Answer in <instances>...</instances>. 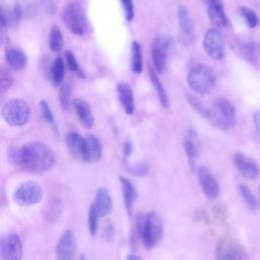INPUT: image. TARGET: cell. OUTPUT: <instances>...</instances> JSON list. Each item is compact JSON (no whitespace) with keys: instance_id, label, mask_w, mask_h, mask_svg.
Listing matches in <instances>:
<instances>
[{"instance_id":"1","label":"cell","mask_w":260,"mask_h":260,"mask_svg":"<svg viewBox=\"0 0 260 260\" xmlns=\"http://www.w3.org/2000/svg\"><path fill=\"white\" fill-rule=\"evenodd\" d=\"M10 164L30 174H42L50 171L56 164L53 149L42 141H29L20 148L12 147L8 152Z\"/></svg>"},{"instance_id":"2","label":"cell","mask_w":260,"mask_h":260,"mask_svg":"<svg viewBox=\"0 0 260 260\" xmlns=\"http://www.w3.org/2000/svg\"><path fill=\"white\" fill-rule=\"evenodd\" d=\"M136 230L143 247L147 250L155 247L164 235V223L154 211L140 212L136 217Z\"/></svg>"},{"instance_id":"3","label":"cell","mask_w":260,"mask_h":260,"mask_svg":"<svg viewBox=\"0 0 260 260\" xmlns=\"http://www.w3.org/2000/svg\"><path fill=\"white\" fill-rule=\"evenodd\" d=\"M205 118L220 130H230L237 123V111L234 105L223 99H217L213 105L207 109Z\"/></svg>"},{"instance_id":"4","label":"cell","mask_w":260,"mask_h":260,"mask_svg":"<svg viewBox=\"0 0 260 260\" xmlns=\"http://www.w3.org/2000/svg\"><path fill=\"white\" fill-rule=\"evenodd\" d=\"M187 83L196 93L204 95L211 92L216 83L214 72L204 64L192 65L187 74Z\"/></svg>"},{"instance_id":"5","label":"cell","mask_w":260,"mask_h":260,"mask_svg":"<svg viewBox=\"0 0 260 260\" xmlns=\"http://www.w3.org/2000/svg\"><path fill=\"white\" fill-rule=\"evenodd\" d=\"M1 116L8 125L21 127L29 121L30 109L25 101L20 99H11L3 105L1 109Z\"/></svg>"},{"instance_id":"6","label":"cell","mask_w":260,"mask_h":260,"mask_svg":"<svg viewBox=\"0 0 260 260\" xmlns=\"http://www.w3.org/2000/svg\"><path fill=\"white\" fill-rule=\"evenodd\" d=\"M174 42L173 39L168 35H160L154 38V40L151 43L150 53L151 58L153 62V67L156 72L164 73L168 61H169V55L173 48Z\"/></svg>"},{"instance_id":"7","label":"cell","mask_w":260,"mask_h":260,"mask_svg":"<svg viewBox=\"0 0 260 260\" xmlns=\"http://www.w3.org/2000/svg\"><path fill=\"white\" fill-rule=\"evenodd\" d=\"M62 19L65 26L76 36H83L86 31L87 22L85 14L79 4L71 2L63 10Z\"/></svg>"},{"instance_id":"8","label":"cell","mask_w":260,"mask_h":260,"mask_svg":"<svg viewBox=\"0 0 260 260\" xmlns=\"http://www.w3.org/2000/svg\"><path fill=\"white\" fill-rule=\"evenodd\" d=\"M44 196L43 187L34 181H26L18 185L13 193V200L21 206H31L39 203Z\"/></svg>"},{"instance_id":"9","label":"cell","mask_w":260,"mask_h":260,"mask_svg":"<svg viewBox=\"0 0 260 260\" xmlns=\"http://www.w3.org/2000/svg\"><path fill=\"white\" fill-rule=\"evenodd\" d=\"M214 254L217 259L240 260L248 258L246 250L241 243L230 238H223L216 243Z\"/></svg>"},{"instance_id":"10","label":"cell","mask_w":260,"mask_h":260,"mask_svg":"<svg viewBox=\"0 0 260 260\" xmlns=\"http://www.w3.org/2000/svg\"><path fill=\"white\" fill-rule=\"evenodd\" d=\"M202 45L205 53L214 60H220L225 55L224 41L217 28H209L205 32Z\"/></svg>"},{"instance_id":"11","label":"cell","mask_w":260,"mask_h":260,"mask_svg":"<svg viewBox=\"0 0 260 260\" xmlns=\"http://www.w3.org/2000/svg\"><path fill=\"white\" fill-rule=\"evenodd\" d=\"M23 255L22 242L18 235L8 234L1 239L0 257L3 260H20Z\"/></svg>"},{"instance_id":"12","label":"cell","mask_w":260,"mask_h":260,"mask_svg":"<svg viewBox=\"0 0 260 260\" xmlns=\"http://www.w3.org/2000/svg\"><path fill=\"white\" fill-rule=\"evenodd\" d=\"M197 177L204 196L209 200L216 199L220 191L219 184L210 170L205 166L198 167Z\"/></svg>"},{"instance_id":"13","label":"cell","mask_w":260,"mask_h":260,"mask_svg":"<svg viewBox=\"0 0 260 260\" xmlns=\"http://www.w3.org/2000/svg\"><path fill=\"white\" fill-rule=\"evenodd\" d=\"M77 250V241L72 231L66 230L60 236L56 247L55 256L60 260H69L74 258Z\"/></svg>"},{"instance_id":"14","label":"cell","mask_w":260,"mask_h":260,"mask_svg":"<svg viewBox=\"0 0 260 260\" xmlns=\"http://www.w3.org/2000/svg\"><path fill=\"white\" fill-rule=\"evenodd\" d=\"M234 166L239 174L247 180H255L260 175V168L258 164L247 156L243 152H236L234 155Z\"/></svg>"},{"instance_id":"15","label":"cell","mask_w":260,"mask_h":260,"mask_svg":"<svg viewBox=\"0 0 260 260\" xmlns=\"http://www.w3.org/2000/svg\"><path fill=\"white\" fill-rule=\"evenodd\" d=\"M177 18L181 29L180 40L184 45H190L195 39L194 24L188 10L184 6H180L177 11Z\"/></svg>"},{"instance_id":"16","label":"cell","mask_w":260,"mask_h":260,"mask_svg":"<svg viewBox=\"0 0 260 260\" xmlns=\"http://www.w3.org/2000/svg\"><path fill=\"white\" fill-rule=\"evenodd\" d=\"M67 149L71 156L80 160V161H87L86 156V144H85V137L81 136L77 132L71 131L68 132L65 137Z\"/></svg>"},{"instance_id":"17","label":"cell","mask_w":260,"mask_h":260,"mask_svg":"<svg viewBox=\"0 0 260 260\" xmlns=\"http://www.w3.org/2000/svg\"><path fill=\"white\" fill-rule=\"evenodd\" d=\"M91 204L94 206L101 217L108 216L113 209V200L110 192L106 188L100 187L95 191L94 199Z\"/></svg>"},{"instance_id":"18","label":"cell","mask_w":260,"mask_h":260,"mask_svg":"<svg viewBox=\"0 0 260 260\" xmlns=\"http://www.w3.org/2000/svg\"><path fill=\"white\" fill-rule=\"evenodd\" d=\"M118 99L127 115H133L135 111V101L133 89L130 84L126 82H120L117 85Z\"/></svg>"},{"instance_id":"19","label":"cell","mask_w":260,"mask_h":260,"mask_svg":"<svg viewBox=\"0 0 260 260\" xmlns=\"http://www.w3.org/2000/svg\"><path fill=\"white\" fill-rule=\"evenodd\" d=\"M183 147L191 169H194L197 158L199 156V143L196 136V133L192 130H189L183 140Z\"/></svg>"},{"instance_id":"20","label":"cell","mask_w":260,"mask_h":260,"mask_svg":"<svg viewBox=\"0 0 260 260\" xmlns=\"http://www.w3.org/2000/svg\"><path fill=\"white\" fill-rule=\"evenodd\" d=\"M4 55L7 65L15 71L22 70L27 64L26 54L20 48L7 47L5 49Z\"/></svg>"},{"instance_id":"21","label":"cell","mask_w":260,"mask_h":260,"mask_svg":"<svg viewBox=\"0 0 260 260\" xmlns=\"http://www.w3.org/2000/svg\"><path fill=\"white\" fill-rule=\"evenodd\" d=\"M73 108L82 126L86 129H91L94 124V117L88 103L82 99H74Z\"/></svg>"},{"instance_id":"22","label":"cell","mask_w":260,"mask_h":260,"mask_svg":"<svg viewBox=\"0 0 260 260\" xmlns=\"http://www.w3.org/2000/svg\"><path fill=\"white\" fill-rule=\"evenodd\" d=\"M119 182L121 185V191H122L125 209H126L127 213L130 215L132 213L135 201L137 199V191H136L133 183L130 180H128L126 177L120 176Z\"/></svg>"},{"instance_id":"23","label":"cell","mask_w":260,"mask_h":260,"mask_svg":"<svg viewBox=\"0 0 260 260\" xmlns=\"http://www.w3.org/2000/svg\"><path fill=\"white\" fill-rule=\"evenodd\" d=\"M207 14L210 21L217 27L228 25V17L224 12L223 3L221 0H212L207 4Z\"/></svg>"},{"instance_id":"24","label":"cell","mask_w":260,"mask_h":260,"mask_svg":"<svg viewBox=\"0 0 260 260\" xmlns=\"http://www.w3.org/2000/svg\"><path fill=\"white\" fill-rule=\"evenodd\" d=\"M84 137H85V144H86L87 161L89 162L99 161L103 155V144L101 140L93 134H86Z\"/></svg>"},{"instance_id":"25","label":"cell","mask_w":260,"mask_h":260,"mask_svg":"<svg viewBox=\"0 0 260 260\" xmlns=\"http://www.w3.org/2000/svg\"><path fill=\"white\" fill-rule=\"evenodd\" d=\"M63 204L60 198L53 197L46 203L43 211V215L46 221L49 223H53L57 221L62 213Z\"/></svg>"},{"instance_id":"26","label":"cell","mask_w":260,"mask_h":260,"mask_svg":"<svg viewBox=\"0 0 260 260\" xmlns=\"http://www.w3.org/2000/svg\"><path fill=\"white\" fill-rule=\"evenodd\" d=\"M148 74L151 80V83L153 84L154 88L156 89L157 92V96H158V101L161 105V107L168 109L170 106V99H169V94L164 86V84L161 83L159 77L157 76L156 72L154 71V68H152L151 66H148Z\"/></svg>"},{"instance_id":"27","label":"cell","mask_w":260,"mask_h":260,"mask_svg":"<svg viewBox=\"0 0 260 260\" xmlns=\"http://www.w3.org/2000/svg\"><path fill=\"white\" fill-rule=\"evenodd\" d=\"M22 16V10L18 5L5 11L2 9L1 12V26L4 27H15L19 23Z\"/></svg>"},{"instance_id":"28","label":"cell","mask_w":260,"mask_h":260,"mask_svg":"<svg viewBox=\"0 0 260 260\" xmlns=\"http://www.w3.org/2000/svg\"><path fill=\"white\" fill-rule=\"evenodd\" d=\"M64 75H65V64L64 61L61 57H57L51 64L50 71H49V76H50V81L52 82L53 85L58 86L63 83L64 80Z\"/></svg>"},{"instance_id":"29","label":"cell","mask_w":260,"mask_h":260,"mask_svg":"<svg viewBox=\"0 0 260 260\" xmlns=\"http://www.w3.org/2000/svg\"><path fill=\"white\" fill-rule=\"evenodd\" d=\"M143 69V56H142V48L141 45L134 41L131 46V70L139 74Z\"/></svg>"},{"instance_id":"30","label":"cell","mask_w":260,"mask_h":260,"mask_svg":"<svg viewBox=\"0 0 260 260\" xmlns=\"http://www.w3.org/2000/svg\"><path fill=\"white\" fill-rule=\"evenodd\" d=\"M63 36L60 27L57 24H54L51 27L49 36V46L53 52H59L63 48Z\"/></svg>"},{"instance_id":"31","label":"cell","mask_w":260,"mask_h":260,"mask_svg":"<svg viewBox=\"0 0 260 260\" xmlns=\"http://www.w3.org/2000/svg\"><path fill=\"white\" fill-rule=\"evenodd\" d=\"M239 193H240L241 197L243 198L244 202L246 203L247 207L250 210L256 211L259 209V203H258L256 197L254 196L252 191L246 185H243V184L239 185Z\"/></svg>"},{"instance_id":"32","label":"cell","mask_w":260,"mask_h":260,"mask_svg":"<svg viewBox=\"0 0 260 260\" xmlns=\"http://www.w3.org/2000/svg\"><path fill=\"white\" fill-rule=\"evenodd\" d=\"M53 11V3L50 0H42L27 8V14L36 16L39 14H48Z\"/></svg>"},{"instance_id":"33","label":"cell","mask_w":260,"mask_h":260,"mask_svg":"<svg viewBox=\"0 0 260 260\" xmlns=\"http://www.w3.org/2000/svg\"><path fill=\"white\" fill-rule=\"evenodd\" d=\"M59 103L62 111L66 112L70 108L71 104V86L69 83H63L59 89Z\"/></svg>"},{"instance_id":"34","label":"cell","mask_w":260,"mask_h":260,"mask_svg":"<svg viewBox=\"0 0 260 260\" xmlns=\"http://www.w3.org/2000/svg\"><path fill=\"white\" fill-rule=\"evenodd\" d=\"M258 49L249 42H242L239 45V54L247 61H254L256 59V51Z\"/></svg>"},{"instance_id":"35","label":"cell","mask_w":260,"mask_h":260,"mask_svg":"<svg viewBox=\"0 0 260 260\" xmlns=\"http://www.w3.org/2000/svg\"><path fill=\"white\" fill-rule=\"evenodd\" d=\"M14 81L13 75L9 69L2 67L0 70V92L3 94L10 89Z\"/></svg>"},{"instance_id":"36","label":"cell","mask_w":260,"mask_h":260,"mask_svg":"<svg viewBox=\"0 0 260 260\" xmlns=\"http://www.w3.org/2000/svg\"><path fill=\"white\" fill-rule=\"evenodd\" d=\"M101 216L99 215L98 211L95 210L94 206L91 204L88 209V214H87V226H88V232L89 234L94 237L98 233L99 229V218Z\"/></svg>"},{"instance_id":"37","label":"cell","mask_w":260,"mask_h":260,"mask_svg":"<svg viewBox=\"0 0 260 260\" xmlns=\"http://www.w3.org/2000/svg\"><path fill=\"white\" fill-rule=\"evenodd\" d=\"M240 12H241V15L243 16L244 20L246 21V23L250 26V27H256L257 24H258V15L257 13L249 8V7H246V6H242L241 9H240Z\"/></svg>"},{"instance_id":"38","label":"cell","mask_w":260,"mask_h":260,"mask_svg":"<svg viewBox=\"0 0 260 260\" xmlns=\"http://www.w3.org/2000/svg\"><path fill=\"white\" fill-rule=\"evenodd\" d=\"M65 60H66L67 66L69 67V69H70L72 72H74L78 77H84V73H83V71L80 69L79 64H78V62H77V60H76L74 54H73L71 51L67 50V51L65 52Z\"/></svg>"},{"instance_id":"39","label":"cell","mask_w":260,"mask_h":260,"mask_svg":"<svg viewBox=\"0 0 260 260\" xmlns=\"http://www.w3.org/2000/svg\"><path fill=\"white\" fill-rule=\"evenodd\" d=\"M39 106H40V110L42 112V115H43L44 119L48 123L54 125L55 124V118H54V114L51 110V107H50L49 103L46 100H42V101H40Z\"/></svg>"},{"instance_id":"40","label":"cell","mask_w":260,"mask_h":260,"mask_svg":"<svg viewBox=\"0 0 260 260\" xmlns=\"http://www.w3.org/2000/svg\"><path fill=\"white\" fill-rule=\"evenodd\" d=\"M123 10H124V15L127 21H131L134 17V4L133 0H120Z\"/></svg>"},{"instance_id":"41","label":"cell","mask_w":260,"mask_h":260,"mask_svg":"<svg viewBox=\"0 0 260 260\" xmlns=\"http://www.w3.org/2000/svg\"><path fill=\"white\" fill-rule=\"evenodd\" d=\"M187 100H188V102L190 103V105L199 113V114H201L202 116H206V113H207V109H205L202 105H201V103L198 101V100H196L194 96H192V95H188V98H187Z\"/></svg>"},{"instance_id":"42","label":"cell","mask_w":260,"mask_h":260,"mask_svg":"<svg viewBox=\"0 0 260 260\" xmlns=\"http://www.w3.org/2000/svg\"><path fill=\"white\" fill-rule=\"evenodd\" d=\"M130 173L133 175H144L147 173V166L144 164L140 165H134V166H127Z\"/></svg>"},{"instance_id":"43","label":"cell","mask_w":260,"mask_h":260,"mask_svg":"<svg viewBox=\"0 0 260 260\" xmlns=\"http://www.w3.org/2000/svg\"><path fill=\"white\" fill-rule=\"evenodd\" d=\"M133 151V145H132V142L129 141V140H126L124 142V145H123V161L124 164H128V159L131 155Z\"/></svg>"},{"instance_id":"44","label":"cell","mask_w":260,"mask_h":260,"mask_svg":"<svg viewBox=\"0 0 260 260\" xmlns=\"http://www.w3.org/2000/svg\"><path fill=\"white\" fill-rule=\"evenodd\" d=\"M253 120H254V124L256 127V130L258 131V133L260 134V111H257L254 113L253 115Z\"/></svg>"},{"instance_id":"45","label":"cell","mask_w":260,"mask_h":260,"mask_svg":"<svg viewBox=\"0 0 260 260\" xmlns=\"http://www.w3.org/2000/svg\"><path fill=\"white\" fill-rule=\"evenodd\" d=\"M127 259H129V260H133V259H135V260H138V259H140V257L138 256V255H134V254H129V255H127V257H126Z\"/></svg>"},{"instance_id":"46","label":"cell","mask_w":260,"mask_h":260,"mask_svg":"<svg viewBox=\"0 0 260 260\" xmlns=\"http://www.w3.org/2000/svg\"><path fill=\"white\" fill-rule=\"evenodd\" d=\"M202 1H203L205 4H208V3H210L212 0H202Z\"/></svg>"},{"instance_id":"47","label":"cell","mask_w":260,"mask_h":260,"mask_svg":"<svg viewBox=\"0 0 260 260\" xmlns=\"http://www.w3.org/2000/svg\"><path fill=\"white\" fill-rule=\"evenodd\" d=\"M258 51H260V46H259V48H258Z\"/></svg>"}]
</instances>
